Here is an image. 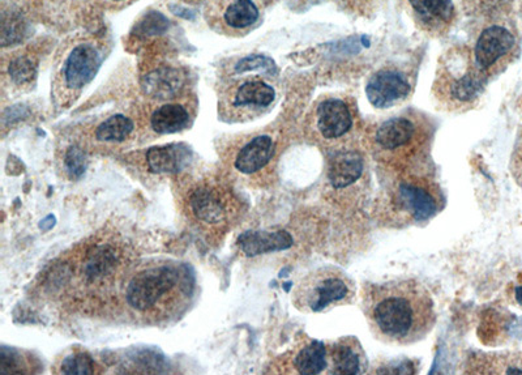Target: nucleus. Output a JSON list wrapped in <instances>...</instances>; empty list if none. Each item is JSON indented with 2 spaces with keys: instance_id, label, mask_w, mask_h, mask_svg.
I'll use <instances>...</instances> for the list:
<instances>
[{
  "instance_id": "dca6fc26",
  "label": "nucleus",
  "mask_w": 522,
  "mask_h": 375,
  "mask_svg": "<svg viewBox=\"0 0 522 375\" xmlns=\"http://www.w3.org/2000/svg\"><path fill=\"white\" fill-rule=\"evenodd\" d=\"M192 159L190 148L183 144L152 147L145 155L149 172L154 174H177L187 168Z\"/></svg>"
},
{
  "instance_id": "9d476101",
  "label": "nucleus",
  "mask_w": 522,
  "mask_h": 375,
  "mask_svg": "<svg viewBox=\"0 0 522 375\" xmlns=\"http://www.w3.org/2000/svg\"><path fill=\"white\" fill-rule=\"evenodd\" d=\"M412 87L408 78L399 71L383 70L376 72L366 87L367 98L372 106L388 109L404 101Z\"/></svg>"
},
{
  "instance_id": "9b49d317",
  "label": "nucleus",
  "mask_w": 522,
  "mask_h": 375,
  "mask_svg": "<svg viewBox=\"0 0 522 375\" xmlns=\"http://www.w3.org/2000/svg\"><path fill=\"white\" fill-rule=\"evenodd\" d=\"M515 36L508 29L494 25L485 29L479 36L474 58L476 65L483 72L489 74L492 67L498 65L504 57L515 48Z\"/></svg>"
},
{
  "instance_id": "f257e3e1",
  "label": "nucleus",
  "mask_w": 522,
  "mask_h": 375,
  "mask_svg": "<svg viewBox=\"0 0 522 375\" xmlns=\"http://www.w3.org/2000/svg\"><path fill=\"white\" fill-rule=\"evenodd\" d=\"M363 311L372 334L396 345L421 342L436 323L434 300L415 280L369 285L363 291Z\"/></svg>"
},
{
  "instance_id": "1a4fd4ad",
  "label": "nucleus",
  "mask_w": 522,
  "mask_h": 375,
  "mask_svg": "<svg viewBox=\"0 0 522 375\" xmlns=\"http://www.w3.org/2000/svg\"><path fill=\"white\" fill-rule=\"evenodd\" d=\"M449 76H443L436 88H439V96L447 100L449 104L464 106L473 104L481 95L483 85L486 83V74H483L477 65L466 66L464 72H448Z\"/></svg>"
},
{
  "instance_id": "412c9836",
  "label": "nucleus",
  "mask_w": 522,
  "mask_h": 375,
  "mask_svg": "<svg viewBox=\"0 0 522 375\" xmlns=\"http://www.w3.org/2000/svg\"><path fill=\"white\" fill-rule=\"evenodd\" d=\"M409 3L412 4L419 20L431 29L448 25L455 14L452 0H409Z\"/></svg>"
},
{
  "instance_id": "5701e85b",
  "label": "nucleus",
  "mask_w": 522,
  "mask_h": 375,
  "mask_svg": "<svg viewBox=\"0 0 522 375\" xmlns=\"http://www.w3.org/2000/svg\"><path fill=\"white\" fill-rule=\"evenodd\" d=\"M134 131V123L126 115H113L102 122L96 130V138L100 142L121 143Z\"/></svg>"
},
{
  "instance_id": "bb28decb",
  "label": "nucleus",
  "mask_w": 522,
  "mask_h": 375,
  "mask_svg": "<svg viewBox=\"0 0 522 375\" xmlns=\"http://www.w3.org/2000/svg\"><path fill=\"white\" fill-rule=\"evenodd\" d=\"M12 82L16 84H27L32 82L34 75H36V63L27 57H20L15 59L8 68Z\"/></svg>"
},
{
  "instance_id": "0eeeda50",
  "label": "nucleus",
  "mask_w": 522,
  "mask_h": 375,
  "mask_svg": "<svg viewBox=\"0 0 522 375\" xmlns=\"http://www.w3.org/2000/svg\"><path fill=\"white\" fill-rule=\"evenodd\" d=\"M188 210L200 224L221 227L228 223L233 213V199L228 191L217 185L204 183L188 195Z\"/></svg>"
},
{
  "instance_id": "7c9ffc66",
  "label": "nucleus",
  "mask_w": 522,
  "mask_h": 375,
  "mask_svg": "<svg viewBox=\"0 0 522 375\" xmlns=\"http://www.w3.org/2000/svg\"><path fill=\"white\" fill-rule=\"evenodd\" d=\"M512 174L515 177L517 183L522 186V135L520 136L519 142L513 152L512 156Z\"/></svg>"
},
{
  "instance_id": "7ed1b4c3",
  "label": "nucleus",
  "mask_w": 522,
  "mask_h": 375,
  "mask_svg": "<svg viewBox=\"0 0 522 375\" xmlns=\"http://www.w3.org/2000/svg\"><path fill=\"white\" fill-rule=\"evenodd\" d=\"M429 136L421 123L409 117L388 119L372 135L376 159L404 173H421Z\"/></svg>"
},
{
  "instance_id": "393cba45",
  "label": "nucleus",
  "mask_w": 522,
  "mask_h": 375,
  "mask_svg": "<svg viewBox=\"0 0 522 375\" xmlns=\"http://www.w3.org/2000/svg\"><path fill=\"white\" fill-rule=\"evenodd\" d=\"M100 366L88 353L76 352L64 357L59 365V373L66 375H93L100 373Z\"/></svg>"
},
{
  "instance_id": "c756f323",
  "label": "nucleus",
  "mask_w": 522,
  "mask_h": 375,
  "mask_svg": "<svg viewBox=\"0 0 522 375\" xmlns=\"http://www.w3.org/2000/svg\"><path fill=\"white\" fill-rule=\"evenodd\" d=\"M64 164L68 170V174L72 178H80L87 168V159H85V153L83 149L79 147H71L64 157Z\"/></svg>"
},
{
  "instance_id": "f3484780",
  "label": "nucleus",
  "mask_w": 522,
  "mask_h": 375,
  "mask_svg": "<svg viewBox=\"0 0 522 375\" xmlns=\"http://www.w3.org/2000/svg\"><path fill=\"white\" fill-rule=\"evenodd\" d=\"M363 353L354 338L341 339L328 349V364L331 362V374L357 375L362 373Z\"/></svg>"
},
{
  "instance_id": "39448f33",
  "label": "nucleus",
  "mask_w": 522,
  "mask_h": 375,
  "mask_svg": "<svg viewBox=\"0 0 522 375\" xmlns=\"http://www.w3.org/2000/svg\"><path fill=\"white\" fill-rule=\"evenodd\" d=\"M392 202L414 223H423L442 211L443 195L430 178L421 173H404L393 186Z\"/></svg>"
},
{
  "instance_id": "cd10ccee",
  "label": "nucleus",
  "mask_w": 522,
  "mask_h": 375,
  "mask_svg": "<svg viewBox=\"0 0 522 375\" xmlns=\"http://www.w3.org/2000/svg\"><path fill=\"white\" fill-rule=\"evenodd\" d=\"M24 31V24L20 17L12 15H10V17L4 16L2 29L3 46L17 44V42L23 40Z\"/></svg>"
},
{
  "instance_id": "6e6552de",
  "label": "nucleus",
  "mask_w": 522,
  "mask_h": 375,
  "mask_svg": "<svg viewBox=\"0 0 522 375\" xmlns=\"http://www.w3.org/2000/svg\"><path fill=\"white\" fill-rule=\"evenodd\" d=\"M122 266L121 251L110 244H98L84 253L77 276L85 287L101 288L115 280Z\"/></svg>"
},
{
  "instance_id": "20e7f679",
  "label": "nucleus",
  "mask_w": 522,
  "mask_h": 375,
  "mask_svg": "<svg viewBox=\"0 0 522 375\" xmlns=\"http://www.w3.org/2000/svg\"><path fill=\"white\" fill-rule=\"evenodd\" d=\"M355 297L352 280L336 268L311 272L298 284L294 305L303 313H322L338 305L350 304Z\"/></svg>"
},
{
  "instance_id": "a211bd4d",
  "label": "nucleus",
  "mask_w": 522,
  "mask_h": 375,
  "mask_svg": "<svg viewBox=\"0 0 522 375\" xmlns=\"http://www.w3.org/2000/svg\"><path fill=\"white\" fill-rule=\"evenodd\" d=\"M276 92L271 85L261 80H250L237 89L233 98L235 108L263 109L275 101Z\"/></svg>"
},
{
  "instance_id": "2f4dec72",
  "label": "nucleus",
  "mask_w": 522,
  "mask_h": 375,
  "mask_svg": "<svg viewBox=\"0 0 522 375\" xmlns=\"http://www.w3.org/2000/svg\"><path fill=\"white\" fill-rule=\"evenodd\" d=\"M515 297L516 301L519 302V304L522 306V285L515 289Z\"/></svg>"
},
{
  "instance_id": "473e14b6",
  "label": "nucleus",
  "mask_w": 522,
  "mask_h": 375,
  "mask_svg": "<svg viewBox=\"0 0 522 375\" xmlns=\"http://www.w3.org/2000/svg\"><path fill=\"white\" fill-rule=\"evenodd\" d=\"M485 2H498V0H485Z\"/></svg>"
},
{
  "instance_id": "423d86ee",
  "label": "nucleus",
  "mask_w": 522,
  "mask_h": 375,
  "mask_svg": "<svg viewBox=\"0 0 522 375\" xmlns=\"http://www.w3.org/2000/svg\"><path fill=\"white\" fill-rule=\"evenodd\" d=\"M355 127L352 106L340 98H327L320 102L315 112V130L319 139L329 147L344 142Z\"/></svg>"
},
{
  "instance_id": "ddd939ff",
  "label": "nucleus",
  "mask_w": 522,
  "mask_h": 375,
  "mask_svg": "<svg viewBox=\"0 0 522 375\" xmlns=\"http://www.w3.org/2000/svg\"><path fill=\"white\" fill-rule=\"evenodd\" d=\"M275 152V140L271 136H256L239 149L234 160L235 169L245 176H254L271 164Z\"/></svg>"
},
{
  "instance_id": "2eb2a0df",
  "label": "nucleus",
  "mask_w": 522,
  "mask_h": 375,
  "mask_svg": "<svg viewBox=\"0 0 522 375\" xmlns=\"http://www.w3.org/2000/svg\"><path fill=\"white\" fill-rule=\"evenodd\" d=\"M294 244L293 237L286 230H247L238 238V246L247 257L288 250Z\"/></svg>"
},
{
  "instance_id": "f8f14e48",
  "label": "nucleus",
  "mask_w": 522,
  "mask_h": 375,
  "mask_svg": "<svg viewBox=\"0 0 522 375\" xmlns=\"http://www.w3.org/2000/svg\"><path fill=\"white\" fill-rule=\"evenodd\" d=\"M101 67V57L92 45H80L72 51L64 67L67 87L79 91L92 82Z\"/></svg>"
},
{
  "instance_id": "aec40b11",
  "label": "nucleus",
  "mask_w": 522,
  "mask_h": 375,
  "mask_svg": "<svg viewBox=\"0 0 522 375\" xmlns=\"http://www.w3.org/2000/svg\"><path fill=\"white\" fill-rule=\"evenodd\" d=\"M190 112L181 104H166L160 106L152 114L151 126L157 134H174L185 130L190 125Z\"/></svg>"
},
{
  "instance_id": "6ab92c4d",
  "label": "nucleus",
  "mask_w": 522,
  "mask_h": 375,
  "mask_svg": "<svg viewBox=\"0 0 522 375\" xmlns=\"http://www.w3.org/2000/svg\"><path fill=\"white\" fill-rule=\"evenodd\" d=\"M328 366V348L322 342L311 340L295 352L293 368L302 375L322 374Z\"/></svg>"
},
{
  "instance_id": "f03ea898",
  "label": "nucleus",
  "mask_w": 522,
  "mask_h": 375,
  "mask_svg": "<svg viewBox=\"0 0 522 375\" xmlns=\"http://www.w3.org/2000/svg\"><path fill=\"white\" fill-rule=\"evenodd\" d=\"M194 275L185 264H161L141 270L126 287L128 308L145 317H165L194 291Z\"/></svg>"
},
{
  "instance_id": "b1692460",
  "label": "nucleus",
  "mask_w": 522,
  "mask_h": 375,
  "mask_svg": "<svg viewBox=\"0 0 522 375\" xmlns=\"http://www.w3.org/2000/svg\"><path fill=\"white\" fill-rule=\"evenodd\" d=\"M258 19L259 10L252 0H235L225 12L226 23L237 29L250 27Z\"/></svg>"
},
{
  "instance_id": "c85d7f7f",
  "label": "nucleus",
  "mask_w": 522,
  "mask_h": 375,
  "mask_svg": "<svg viewBox=\"0 0 522 375\" xmlns=\"http://www.w3.org/2000/svg\"><path fill=\"white\" fill-rule=\"evenodd\" d=\"M254 70L275 72V62H273L271 58L264 57V55H250V57L242 59V61L235 66V71H237L238 74Z\"/></svg>"
},
{
  "instance_id": "4468645a",
  "label": "nucleus",
  "mask_w": 522,
  "mask_h": 375,
  "mask_svg": "<svg viewBox=\"0 0 522 375\" xmlns=\"http://www.w3.org/2000/svg\"><path fill=\"white\" fill-rule=\"evenodd\" d=\"M363 169L365 164L358 152L340 149L329 159L327 177L333 189L342 190L354 185L362 177Z\"/></svg>"
},
{
  "instance_id": "4be33fe9",
  "label": "nucleus",
  "mask_w": 522,
  "mask_h": 375,
  "mask_svg": "<svg viewBox=\"0 0 522 375\" xmlns=\"http://www.w3.org/2000/svg\"><path fill=\"white\" fill-rule=\"evenodd\" d=\"M182 79L178 71L164 68L149 74L145 80V91L156 98H170L181 88Z\"/></svg>"
},
{
  "instance_id": "a878e982",
  "label": "nucleus",
  "mask_w": 522,
  "mask_h": 375,
  "mask_svg": "<svg viewBox=\"0 0 522 375\" xmlns=\"http://www.w3.org/2000/svg\"><path fill=\"white\" fill-rule=\"evenodd\" d=\"M29 361L16 349L3 347L0 348V374H29L33 370L29 369Z\"/></svg>"
}]
</instances>
